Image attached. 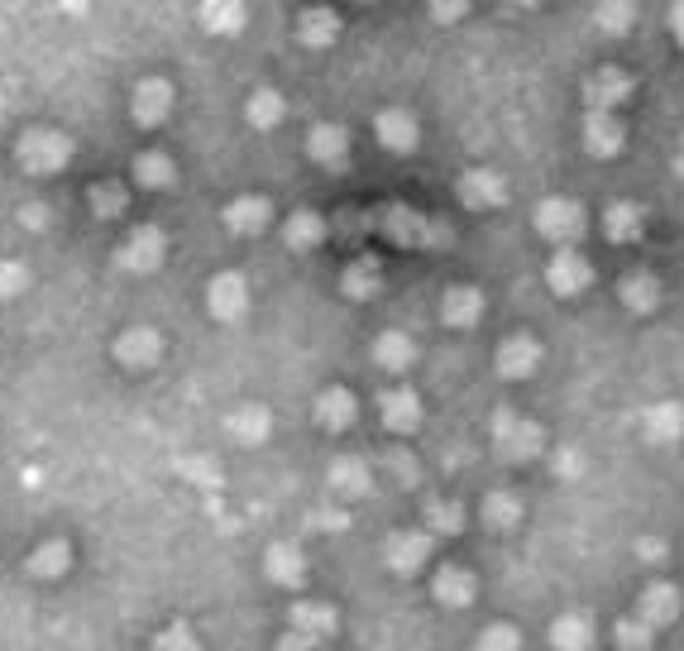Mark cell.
<instances>
[{"label":"cell","instance_id":"obj_10","mask_svg":"<svg viewBox=\"0 0 684 651\" xmlns=\"http://www.w3.org/2000/svg\"><path fill=\"white\" fill-rule=\"evenodd\" d=\"M207 307L215 322H240L250 312V283L240 273H215L211 287H207Z\"/></svg>","mask_w":684,"mask_h":651},{"label":"cell","instance_id":"obj_3","mask_svg":"<svg viewBox=\"0 0 684 651\" xmlns=\"http://www.w3.org/2000/svg\"><path fill=\"white\" fill-rule=\"evenodd\" d=\"M378 225H383V235L392 244H412V250H431V244L450 240V230L441 221H431L427 211H412V207H388L378 216Z\"/></svg>","mask_w":684,"mask_h":651},{"label":"cell","instance_id":"obj_31","mask_svg":"<svg viewBox=\"0 0 684 651\" xmlns=\"http://www.w3.org/2000/svg\"><path fill=\"white\" fill-rule=\"evenodd\" d=\"M330 235V225H326V216H316V211H297L293 221H287V230H283V240H287V250H297V254H307V250H316Z\"/></svg>","mask_w":684,"mask_h":651},{"label":"cell","instance_id":"obj_23","mask_svg":"<svg viewBox=\"0 0 684 651\" xmlns=\"http://www.w3.org/2000/svg\"><path fill=\"white\" fill-rule=\"evenodd\" d=\"M72 566V546L63 537H53V542H39L34 552L24 556V570L34 575V580H63V570Z\"/></svg>","mask_w":684,"mask_h":651},{"label":"cell","instance_id":"obj_48","mask_svg":"<svg viewBox=\"0 0 684 651\" xmlns=\"http://www.w3.org/2000/svg\"><path fill=\"white\" fill-rule=\"evenodd\" d=\"M665 29H671V39L684 49V0H675V6L665 10Z\"/></svg>","mask_w":684,"mask_h":651},{"label":"cell","instance_id":"obj_28","mask_svg":"<svg viewBox=\"0 0 684 651\" xmlns=\"http://www.w3.org/2000/svg\"><path fill=\"white\" fill-rule=\"evenodd\" d=\"M287 623H293V632H302V638L326 642L330 632H336V609H330V603H293Z\"/></svg>","mask_w":684,"mask_h":651},{"label":"cell","instance_id":"obj_52","mask_svg":"<svg viewBox=\"0 0 684 651\" xmlns=\"http://www.w3.org/2000/svg\"><path fill=\"white\" fill-rule=\"evenodd\" d=\"M513 6H522V10H536V6H546V0H513Z\"/></svg>","mask_w":684,"mask_h":651},{"label":"cell","instance_id":"obj_2","mask_svg":"<svg viewBox=\"0 0 684 651\" xmlns=\"http://www.w3.org/2000/svg\"><path fill=\"white\" fill-rule=\"evenodd\" d=\"M536 235H546L556 250H575V240L589 230V216L585 207H579L575 197H546V201H536Z\"/></svg>","mask_w":684,"mask_h":651},{"label":"cell","instance_id":"obj_45","mask_svg":"<svg viewBox=\"0 0 684 651\" xmlns=\"http://www.w3.org/2000/svg\"><path fill=\"white\" fill-rule=\"evenodd\" d=\"M29 287V273H24V264H14V259H6L0 264V297H20Z\"/></svg>","mask_w":684,"mask_h":651},{"label":"cell","instance_id":"obj_26","mask_svg":"<svg viewBox=\"0 0 684 651\" xmlns=\"http://www.w3.org/2000/svg\"><path fill=\"white\" fill-rule=\"evenodd\" d=\"M412 359H417V345H412L407 330H383V336L373 340V365L378 369L402 374V369H412Z\"/></svg>","mask_w":684,"mask_h":651},{"label":"cell","instance_id":"obj_15","mask_svg":"<svg viewBox=\"0 0 684 651\" xmlns=\"http://www.w3.org/2000/svg\"><path fill=\"white\" fill-rule=\"evenodd\" d=\"M441 322L450 330H470L484 322V293L478 287H445L441 297Z\"/></svg>","mask_w":684,"mask_h":651},{"label":"cell","instance_id":"obj_20","mask_svg":"<svg viewBox=\"0 0 684 651\" xmlns=\"http://www.w3.org/2000/svg\"><path fill=\"white\" fill-rule=\"evenodd\" d=\"M642 437L651 445H671L684 437V408L680 402H651L642 412Z\"/></svg>","mask_w":684,"mask_h":651},{"label":"cell","instance_id":"obj_35","mask_svg":"<svg viewBox=\"0 0 684 651\" xmlns=\"http://www.w3.org/2000/svg\"><path fill=\"white\" fill-rule=\"evenodd\" d=\"M478 517H484L488 527H517L522 523V498L517 494H507V489H498V494H484V508H478Z\"/></svg>","mask_w":684,"mask_h":651},{"label":"cell","instance_id":"obj_11","mask_svg":"<svg viewBox=\"0 0 684 651\" xmlns=\"http://www.w3.org/2000/svg\"><path fill=\"white\" fill-rule=\"evenodd\" d=\"M680 603H684V599H680V589H675L671 580H651L642 595H636V609H632V613L646 618V623L661 632V628H671L675 618H680Z\"/></svg>","mask_w":684,"mask_h":651},{"label":"cell","instance_id":"obj_41","mask_svg":"<svg viewBox=\"0 0 684 651\" xmlns=\"http://www.w3.org/2000/svg\"><path fill=\"white\" fill-rule=\"evenodd\" d=\"M135 178L144 182V187H168L172 182V164H168V154H139L135 158Z\"/></svg>","mask_w":684,"mask_h":651},{"label":"cell","instance_id":"obj_21","mask_svg":"<svg viewBox=\"0 0 684 651\" xmlns=\"http://www.w3.org/2000/svg\"><path fill=\"white\" fill-rule=\"evenodd\" d=\"M618 297H622V307H628L632 316H651L661 307V279L656 273H622Z\"/></svg>","mask_w":684,"mask_h":651},{"label":"cell","instance_id":"obj_14","mask_svg":"<svg viewBox=\"0 0 684 651\" xmlns=\"http://www.w3.org/2000/svg\"><path fill=\"white\" fill-rule=\"evenodd\" d=\"M383 556H388V566L398 575L421 570V566H427V556H431V532H392L388 546H383Z\"/></svg>","mask_w":684,"mask_h":651},{"label":"cell","instance_id":"obj_50","mask_svg":"<svg viewBox=\"0 0 684 651\" xmlns=\"http://www.w3.org/2000/svg\"><path fill=\"white\" fill-rule=\"evenodd\" d=\"M556 474H579V455L575 451H560L556 455Z\"/></svg>","mask_w":684,"mask_h":651},{"label":"cell","instance_id":"obj_4","mask_svg":"<svg viewBox=\"0 0 684 651\" xmlns=\"http://www.w3.org/2000/svg\"><path fill=\"white\" fill-rule=\"evenodd\" d=\"M632 92H636V82H632L622 67H599V72H589V77H585V101H589V111L618 115V111L632 101Z\"/></svg>","mask_w":684,"mask_h":651},{"label":"cell","instance_id":"obj_13","mask_svg":"<svg viewBox=\"0 0 684 651\" xmlns=\"http://www.w3.org/2000/svg\"><path fill=\"white\" fill-rule=\"evenodd\" d=\"M264 575L273 585H283V589L302 585L307 580V556H302V546L297 542H273L264 552Z\"/></svg>","mask_w":684,"mask_h":651},{"label":"cell","instance_id":"obj_16","mask_svg":"<svg viewBox=\"0 0 684 651\" xmlns=\"http://www.w3.org/2000/svg\"><path fill=\"white\" fill-rule=\"evenodd\" d=\"M158 355H164V340H158V330H149V326H135L115 340V359H120L125 369H149V365H158Z\"/></svg>","mask_w":684,"mask_h":651},{"label":"cell","instance_id":"obj_17","mask_svg":"<svg viewBox=\"0 0 684 651\" xmlns=\"http://www.w3.org/2000/svg\"><path fill=\"white\" fill-rule=\"evenodd\" d=\"M120 264L129 273H149L164 264V230H154V225H139L135 235L125 240V250H120Z\"/></svg>","mask_w":684,"mask_h":651},{"label":"cell","instance_id":"obj_12","mask_svg":"<svg viewBox=\"0 0 684 651\" xmlns=\"http://www.w3.org/2000/svg\"><path fill=\"white\" fill-rule=\"evenodd\" d=\"M378 417H383L388 431L407 437V431L421 427V398L412 388H388V393H378Z\"/></svg>","mask_w":684,"mask_h":651},{"label":"cell","instance_id":"obj_30","mask_svg":"<svg viewBox=\"0 0 684 651\" xmlns=\"http://www.w3.org/2000/svg\"><path fill=\"white\" fill-rule=\"evenodd\" d=\"M326 484H330V494H340V498H364L369 494V465H364V460H336V465H330V474H326Z\"/></svg>","mask_w":684,"mask_h":651},{"label":"cell","instance_id":"obj_8","mask_svg":"<svg viewBox=\"0 0 684 651\" xmlns=\"http://www.w3.org/2000/svg\"><path fill=\"white\" fill-rule=\"evenodd\" d=\"M628 149V125L608 111H589L585 115V154L589 158H618Z\"/></svg>","mask_w":684,"mask_h":651},{"label":"cell","instance_id":"obj_29","mask_svg":"<svg viewBox=\"0 0 684 651\" xmlns=\"http://www.w3.org/2000/svg\"><path fill=\"white\" fill-rule=\"evenodd\" d=\"M297 39L307 43V49H330V43L340 39V14H336V10H326V6L307 10V14L297 20Z\"/></svg>","mask_w":684,"mask_h":651},{"label":"cell","instance_id":"obj_18","mask_svg":"<svg viewBox=\"0 0 684 651\" xmlns=\"http://www.w3.org/2000/svg\"><path fill=\"white\" fill-rule=\"evenodd\" d=\"M599 221H603V235L613 244H636L642 240V230H646V211L636 207V201H613Z\"/></svg>","mask_w":684,"mask_h":651},{"label":"cell","instance_id":"obj_34","mask_svg":"<svg viewBox=\"0 0 684 651\" xmlns=\"http://www.w3.org/2000/svg\"><path fill=\"white\" fill-rule=\"evenodd\" d=\"M589 642H593V628L585 613H565L550 623V647L556 651H589Z\"/></svg>","mask_w":684,"mask_h":651},{"label":"cell","instance_id":"obj_32","mask_svg":"<svg viewBox=\"0 0 684 651\" xmlns=\"http://www.w3.org/2000/svg\"><path fill=\"white\" fill-rule=\"evenodd\" d=\"M269 408H235L225 417V431H230V441H240V445H259L269 437Z\"/></svg>","mask_w":684,"mask_h":651},{"label":"cell","instance_id":"obj_47","mask_svg":"<svg viewBox=\"0 0 684 651\" xmlns=\"http://www.w3.org/2000/svg\"><path fill=\"white\" fill-rule=\"evenodd\" d=\"M92 207H96V216H115V211H125V192L120 187H96Z\"/></svg>","mask_w":684,"mask_h":651},{"label":"cell","instance_id":"obj_39","mask_svg":"<svg viewBox=\"0 0 684 651\" xmlns=\"http://www.w3.org/2000/svg\"><path fill=\"white\" fill-rule=\"evenodd\" d=\"M613 638H618V647H622V651H651V647H656V628H651L646 618L628 613V618H618Z\"/></svg>","mask_w":684,"mask_h":651},{"label":"cell","instance_id":"obj_27","mask_svg":"<svg viewBox=\"0 0 684 651\" xmlns=\"http://www.w3.org/2000/svg\"><path fill=\"white\" fill-rule=\"evenodd\" d=\"M431 595L441 599L445 609H464V603H474V575L460 566H441L431 580Z\"/></svg>","mask_w":684,"mask_h":651},{"label":"cell","instance_id":"obj_33","mask_svg":"<svg viewBox=\"0 0 684 651\" xmlns=\"http://www.w3.org/2000/svg\"><path fill=\"white\" fill-rule=\"evenodd\" d=\"M593 24L608 39H622L636 24V0H593Z\"/></svg>","mask_w":684,"mask_h":651},{"label":"cell","instance_id":"obj_44","mask_svg":"<svg viewBox=\"0 0 684 651\" xmlns=\"http://www.w3.org/2000/svg\"><path fill=\"white\" fill-rule=\"evenodd\" d=\"M474 651H522V632L513 623H488L484 632H478Z\"/></svg>","mask_w":684,"mask_h":651},{"label":"cell","instance_id":"obj_7","mask_svg":"<svg viewBox=\"0 0 684 651\" xmlns=\"http://www.w3.org/2000/svg\"><path fill=\"white\" fill-rule=\"evenodd\" d=\"M493 365H498L503 379H532V374L541 369V340L527 336V330H517V336H507V340L498 345Z\"/></svg>","mask_w":684,"mask_h":651},{"label":"cell","instance_id":"obj_25","mask_svg":"<svg viewBox=\"0 0 684 651\" xmlns=\"http://www.w3.org/2000/svg\"><path fill=\"white\" fill-rule=\"evenodd\" d=\"M359 417V402L349 388H326L322 398H316V422H322L326 431H349Z\"/></svg>","mask_w":684,"mask_h":651},{"label":"cell","instance_id":"obj_22","mask_svg":"<svg viewBox=\"0 0 684 651\" xmlns=\"http://www.w3.org/2000/svg\"><path fill=\"white\" fill-rule=\"evenodd\" d=\"M307 154L322 168H345L349 164V135H345V125H312Z\"/></svg>","mask_w":684,"mask_h":651},{"label":"cell","instance_id":"obj_36","mask_svg":"<svg viewBox=\"0 0 684 651\" xmlns=\"http://www.w3.org/2000/svg\"><path fill=\"white\" fill-rule=\"evenodd\" d=\"M168 96H172V86L168 82H139V92H135V120L144 125H154V120H164L168 115Z\"/></svg>","mask_w":684,"mask_h":651},{"label":"cell","instance_id":"obj_42","mask_svg":"<svg viewBox=\"0 0 684 651\" xmlns=\"http://www.w3.org/2000/svg\"><path fill=\"white\" fill-rule=\"evenodd\" d=\"M427 527L431 532H445V537H455V532L464 527V508H460V503L435 498V503H427Z\"/></svg>","mask_w":684,"mask_h":651},{"label":"cell","instance_id":"obj_5","mask_svg":"<svg viewBox=\"0 0 684 651\" xmlns=\"http://www.w3.org/2000/svg\"><path fill=\"white\" fill-rule=\"evenodd\" d=\"M546 283L556 297H579L593 283V264L579 250H556L546 264Z\"/></svg>","mask_w":684,"mask_h":651},{"label":"cell","instance_id":"obj_51","mask_svg":"<svg viewBox=\"0 0 684 651\" xmlns=\"http://www.w3.org/2000/svg\"><path fill=\"white\" fill-rule=\"evenodd\" d=\"M671 168H675V178H684V135L675 144V154H671Z\"/></svg>","mask_w":684,"mask_h":651},{"label":"cell","instance_id":"obj_6","mask_svg":"<svg viewBox=\"0 0 684 651\" xmlns=\"http://www.w3.org/2000/svg\"><path fill=\"white\" fill-rule=\"evenodd\" d=\"M460 201L470 211H498V207H507V178L503 172H493V168H470L460 178Z\"/></svg>","mask_w":684,"mask_h":651},{"label":"cell","instance_id":"obj_1","mask_svg":"<svg viewBox=\"0 0 684 651\" xmlns=\"http://www.w3.org/2000/svg\"><path fill=\"white\" fill-rule=\"evenodd\" d=\"M493 445H498L503 460H513V465H527V460H536L546 451V431L532 422V417H522L513 408H498L493 412V427H488Z\"/></svg>","mask_w":684,"mask_h":651},{"label":"cell","instance_id":"obj_38","mask_svg":"<svg viewBox=\"0 0 684 651\" xmlns=\"http://www.w3.org/2000/svg\"><path fill=\"white\" fill-rule=\"evenodd\" d=\"M340 287H345V297H355V302L373 297L378 293V264H373V259H355V264L345 269Z\"/></svg>","mask_w":684,"mask_h":651},{"label":"cell","instance_id":"obj_24","mask_svg":"<svg viewBox=\"0 0 684 651\" xmlns=\"http://www.w3.org/2000/svg\"><path fill=\"white\" fill-rule=\"evenodd\" d=\"M269 216H273L269 197H235L225 207V230L230 235H259L269 225Z\"/></svg>","mask_w":684,"mask_h":651},{"label":"cell","instance_id":"obj_43","mask_svg":"<svg viewBox=\"0 0 684 651\" xmlns=\"http://www.w3.org/2000/svg\"><path fill=\"white\" fill-rule=\"evenodd\" d=\"M154 651H201V642H197V628L192 623H168L164 632L154 638Z\"/></svg>","mask_w":684,"mask_h":651},{"label":"cell","instance_id":"obj_49","mask_svg":"<svg viewBox=\"0 0 684 651\" xmlns=\"http://www.w3.org/2000/svg\"><path fill=\"white\" fill-rule=\"evenodd\" d=\"M278 651H322V642H312V638H302V632H287V638L278 642Z\"/></svg>","mask_w":684,"mask_h":651},{"label":"cell","instance_id":"obj_37","mask_svg":"<svg viewBox=\"0 0 684 651\" xmlns=\"http://www.w3.org/2000/svg\"><path fill=\"white\" fill-rule=\"evenodd\" d=\"M201 20H207V29H215V34H240L244 0H207V6H201Z\"/></svg>","mask_w":684,"mask_h":651},{"label":"cell","instance_id":"obj_9","mask_svg":"<svg viewBox=\"0 0 684 651\" xmlns=\"http://www.w3.org/2000/svg\"><path fill=\"white\" fill-rule=\"evenodd\" d=\"M373 135H378V144H383L388 154H417L421 129H417V115L407 106H388V111H378Z\"/></svg>","mask_w":684,"mask_h":651},{"label":"cell","instance_id":"obj_40","mask_svg":"<svg viewBox=\"0 0 684 651\" xmlns=\"http://www.w3.org/2000/svg\"><path fill=\"white\" fill-rule=\"evenodd\" d=\"M287 115V106H283V96L278 92H254L250 96V125L254 129H273Z\"/></svg>","mask_w":684,"mask_h":651},{"label":"cell","instance_id":"obj_19","mask_svg":"<svg viewBox=\"0 0 684 651\" xmlns=\"http://www.w3.org/2000/svg\"><path fill=\"white\" fill-rule=\"evenodd\" d=\"M67 139L63 135H24L20 144V164L24 168H34V172H53V168H63L67 164Z\"/></svg>","mask_w":684,"mask_h":651},{"label":"cell","instance_id":"obj_46","mask_svg":"<svg viewBox=\"0 0 684 651\" xmlns=\"http://www.w3.org/2000/svg\"><path fill=\"white\" fill-rule=\"evenodd\" d=\"M427 10L435 24H460L470 14V0H427Z\"/></svg>","mask_w":684,"mask_h":651}]
</instances>
